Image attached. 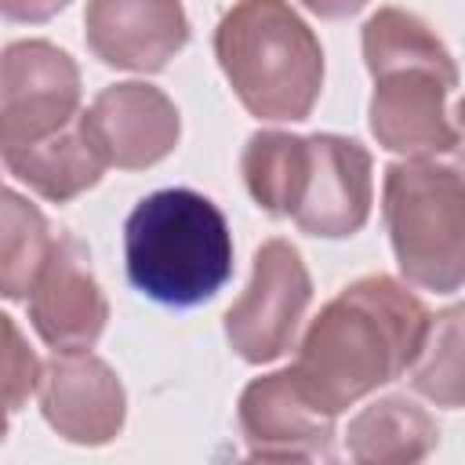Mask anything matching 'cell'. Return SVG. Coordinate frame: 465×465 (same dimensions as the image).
Segmentation results:
<instances>
[{
	"label": "cell",
	"mask_w": 465,
	"mask_h": 465,
	"mask_svg": "<svg viewBox=\"0 0 465 465\" xmlns=\"http://www.w3.org/2000/svg\"><path fill=\"white\" fill-rule=\"evenodd\" d=\"M0 291L4 298L18 302L29 298V287L44 265V258L51 254V229L47 218L36 211V203H29L25 196H18L15 189H4L0 196Z\"/></svg>",
	"instance_id": "ac0fdd59"
},
{
	"label": "cell",
	"mask_w": 465,
	"mask_h": 465,
	"mask_svg": "<svg viewBox=\"0 0 465 465\" xmlns=\"http://www.w3.org/2000/svg\"><path fill=\"white\" fill-rule=\"evenodd\" d=\"M29 323L40 341L54 352H91L105 331L109 302L91 272V254L80 236L62 232L51 243L33 287H29Z\"/></svg>",
	"instance_id": "ba28073f"
},
{
	"label": "cell",
	"mask_w": 465,
	"mask_h": 465,
	"mask_svg": "<svg viewBox=\"0 0 465 465\" xmlns=\"http://www.w3.org/2000/svg\"><path fill=\"white\" fill-rule=\"evenodd\" d=\"M80 120L102 160L120 171H145L160 163L178 145L182 131L174 102L142 80L102 87Z\"/></svg>",
	"instance_id": "8fae6325"
},
{
	"label": "cell",
	"mask_w": 465,
	"mask_h": 465,
	"mask_svg": "<svg viewBox=\"0 0 465 465\" xmlns=\"http://www.w3.org/2000/svg\"><path fill=\"white\" fill-rule=\"evenodd\" d=\"M240 432L247 458L262 461H327L334 458V414L320 411L294 367L254 378L240 392Z\"/></svg>",
	"instance_id": "9c48e42d"
},
{
	"label": "cell",
	"mask_w": 465,
	"mask_h": 465,
	"mask_svg": "<svg viewBox=\"0 0 465 465\" xmlns=\"http://www.w3.org/2000/svg\"><path fill=\"white\" fill-rule=\"evenodd\" d=\"M65 4H69V0H0V11H4V18H11V22H29V25H36V22L54 18Z\"/></svg>",
	"instance_id": "ffe728a7"
},
{
	"label": "cell",
	"mask_w": 465,
	"mask_h": 465,
	"mask_svg": "<svg viewBox=\"0 0 465 465\" xmlns=\"http://www.w3.org/2000/svg\"><path fill=\"white\" fill-rule=\"evenodd\" d=\"M80 116V69L51 40H15L0 62V149L33 145Z\"/></svg>",
	"instance_id": "52a82bcc"
},
{
	"label": "cell",
	"mask_w": 465,
	"mask_h": 465,
	"mask_svg": "<svg viewBox=\"0 0 465 465\" xmlns=\"http://www.w3.org/2000/svg\"><path fill=\"white\" fill-rule=\"evenodd\" d=\"M411 389L436 407H465V302L429 316L421 349L407 371Z\"/></svg>",
	"instance_id": "e0dca14e"
},
{
	"label": "cell",
	"mask_w": 465,
	"mask_h": 465,
	"mask_svg": "<svg viewBox=\"0 0 465 465\" xmlns=\"http://www.w3.org/2000/svg\"><path fill=\"white\" fill-rule=\"evenodd\" d=\"M381 218L407 283L436 294L465 287V174L429 156L385 167Z\"/></svg>",
	"instance_id": "5b68a950"
},
{
	"label": "cell",
	"mask_w": 465,
	"mask_h": 465,
	"mask_svg": "<svg viewBox=\"0 0 465 465\" xmlns=\"http://www.w3.org/2000/svg\"><path fill=\"white\" fill-rule=\"evenodd\" d=\"M214 58L240 105L269 124L305 120L323 87V47L287 0H236L214 25Z\"/></svg>",
	"instance_id": "277c9868"
},
{
	"label": "cell",
	"mask_w": 465,
	"mask_h": 465,
	"mask_svg": "<svg viewBox=\"0 0 465 465\" xmlns=\"http://www.w3.org/2000/svg\"><path fill=\"white\" fill-rule=\"evenodd\" d=\"M84 36L109 69L160 73L189 44V18L182 0H87Z\"/></svg>",
	"instance_id": "4fadbf2b"
},
{
	"label": "cell",
	"mask_w": 465,
	"mask_h": 465,
	"mask_svg": "<svg viewBox=\"0 0 465 465\" xmlns=\"http://www.w3.org/2000/svg\"><path fill=\"white\" fill-rule=\"evenodd\" d=\"M429 316L421 298L385 272L352 280L302 334L294 374L305 396L338 418L356 400L396 381L411 371Z\"/></svg>",
	"instance_id": "6da1fadb"
},
{
	"label": "cell",
	"mask_w": 465,
	"mask_h": 465,
	"mask_svg": "<svg viewBox=\"0 0 465 465\" xmlns=\"http://www.w3.org/2000/svg\"><path fill=\"white\" fill-rule=\"evenodd\" d=\"M124 262L134 291L189 309L232 276V232L214 200L196 189H160L124 222Z\"/></svg>",
	"instance_id": "3957f363"
},
{
	"label": "cell",
	"mask_w": 465,
	"mask_h": 465,
	"mask_svg": "<svg viewBox=\"0 0 465 465\" xmlns=\"http://www.w3.org/2000/svg\"><path fill=\"white\" fill-rule=\"evenodd\" d=\"M363 62L374 80L367 124L381 149L403 156H440L458 149V124L447 94L458 65L425 18L403 7H378L363 22Z\"/></svg>",
	"instance_id": "7a4b0ae2"
},
{
	"label": "cell",
	"mask_w": 465,
	"mask_h": 465,
	"mask_svg": "<svg viewBox=\"0 0 465 465\" xmlns=\"http://www.w3.org/2000/svg\"><path fill=\"white\" fill-rule=\"evenodd\" d=\"M440 425L407 396H381L367 403L345 432L349 458L360 465H411L436 450Z\"/></svg>",
	"instance_id": "9a60e30c"
},
{
	"label": "cell",
	"mask_w": 465,
	"mask_h": 465,
	"mask_svg": "<svg viewBox=\"0 0 465 465\" xmlns=\"http://www.w3.org/2000/svg\"><path fill=\"white\" fill-rule=\"evenodd\" d=\"M371 200V153L356 138L309 134V178L291 222L309 236L345 240L367 225Z\"/></svg>",
	"instance_id": "7c38bea8"
},
{
	"label": "cell",
	"mask_w": 465,
	"mask_h": 465,
	"mask_svg": "<svg viewBox=\"0 0 465 465\" xmlns=\"http://www.w3.org/2000/svg\"><path fill=\"white\" fill-rule=\"evenodd\" d=\"M454 116H458V149L465 153V98L458 102V113Z\"/></svg>",
	"instance_id": "7402d4cb"
},
{
	"label": "cell",
	"mask_w": 465,
	"mask_h": 465,
	"mask_svg": "<svg viewBox=\"0 0 465 465\" xmlns=\"http://www.w3.org/2000/svg\"><path fill=\"white\" fill-rule=\"evenodd\" d=\"M316 18H327V22H338V18H349L356 11L367 7V0H302Z\"/></svg>",
	"instance_id": "44dd1931"
},
{
	"label": "cell",
	"mask_w": 465,
	"mask_h": 465,
	"mask_svg": "<svg viewBox=\"0 0 465 465\" xmlns=\"http://www.w3.org/2000/svg\"><path fill=\"white\" fill-rule=\"evenodd\" d=\"M251 200L272 218H294L309 178V138L287 131H254L240 156Z\"/></svg>",
	"instance_id": "2e32d148"
},
{
	"label": "cell",
	"mask_w": 465,
	"mask_h": 465,
	"mask_svg": "<svg viewBox=\"0 0 465 465\" xmlns=\"http://www.w3.org/2000/svg\"><path fill=\"white\" fill-rule=\"evenodd\" d=\"M312 302V280L294 243L265 240L254 251L251 283L225 312V341L247 363L280 360L305 320Z\"/></svg>",
	"instance_id": "8992f818"
},
{
	"label": "cell",
	"mask_w": 465,
	"mask_h": 465,
	"mask_svg": "<svg viewBox=\"0 0 465 465\" xmlns=\"http://www.w3.org/2000/svg\"><path fill=\"white\" fill-rule=\"evenodd\" d=\"M36 396L44 421L69 443L105 447L124 429V385L116 371L91 352H54L44 363Z\"/></svg>",
	"instance_id": "30bf717a"
},
{
	"label": "cell",
	"mask_w": 465,
	"mask_h": 465,
	"mask_svg": "<svg viewBox=\"0 0 465 465\" xmlns=\"http://www.w3.org/2000/svg\"><path fill=\"white\" fill-rule=\"evenodd\" d=\"M0 320H4V338H7V349H4V403H7V414H15L29 400V392H36L44 363L22 341L18 323L11 316H0Z\"/></svg>",
	"instance_id": "d6986e66"
},
{
	"label": "cell",
	"mask_w": 465,
	"mask_h": 465,
	"mask_svg": "<svg viewBox=\"0 0 465 465\" xmlns=\"http://www.w3.org/2000/svg\"><path fill=\"white\" fill-rule=\"evenodd\" d=\"M0 153H4L7 171L51 203H69L73 196L94 189L102 182L105 167H109L102 160V153L94 149L80 116L65 131L51 134L44 142L11 145V149H0Z\"/></svg>",
	"instance_id": "5bb4252c"
}]
</instances>
